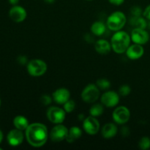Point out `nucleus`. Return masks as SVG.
Masks as SVG:
<instances>
[{
	"label": "nucleus",
	"mask_w": 150,
	"mask_h": 150,
	"mask_svg": "<svg viewBox=\"0 0 150 150\" xmlns=\"http://www.w3.org/2000/svg\"><path fill=\"white\" fill-rule=\"evenodd\" d=\"M49 136L48 128L42 123L35 122L29 124L25 130V138L33 147L39 148L44 146Z\"/></svg>",
	"instance_id": "nucleus-1"
},
{
	"label": "nucleus",
	"mask_w": 150,
	"mask_h": 150,
	"mask_svg": "<svg viewBox=\"0 0 150 150\" xmlns=\"http://www.w3.org/2000/svg\"><path fill=\"white\" fill-rule=\"evenodd\" d=\"M130 35L127 32L122 30L117 31L111 37V48L117 54H122L126 52L128 47L130 46Z\"/></svg>",
	"instance_id": "nucleus-2"
},
{
	"label": "nucleus",
	"mask_w": 150,
	"mask_h": 150,
	"mask_svg": "<svg viewBox=\"0 0 150 150\" xmlns=\"http://www.w3.org/2000/svg\"><path fill=\"white\" fill-rule=\"evenodd\" d=\"M127 23L125 14L121 11H116L108 16L106 20L107 28L113 32H117L122 29Z\"/></svg>",
	"instance_id": "nucleus-3"
},
{
	"label": "nucleus",
	"mask_w": 150,
	"mask_h": 150,
	"mask_svg": "<svg viewBox=\"0 0 150 150\" xmlns=\"http://www.w3.org/2000/svg\"><path fill=\"white\" fill-rule=\"evenodd\" d=\"M27 72L31 76L40 77L46 73L48 65L43 60L39 59H35L29 61L26 64Z\"/></svg>",
	"instance_id": "nucleus-4"
},
{
	"label": "nucleus",
	"mask_w": 150,
	"mask_h": 150,
	"mask_svg": "<svg viewBox=\"0 0 150 150\" xmlns=\"http://www.w3.org/2000/svg\"><path fill=\"white\" fill-rule=\"evenodd\" d=\"M81 96L86 103H94L99 99L100 89L95 83H89L83 89Z\"/></svg>",
	"instance_id": "nucleus-5"
},
{
	"label": "nucleus",
	"mask_w": 150,
	"mask_h": 150,
	"mask_svg": "<svg viewBox=\"0 0 150 150\" xmlns=\"http://www.w3.org/2000/svg\"><path fill=\"white\" fill-rule=\"evenodd\" d=\"M65 111L64 108L57 106H51L47 110L46 116L48 120L54 124H62L66 118Z\"/></svg>",
	"instance_id": "nucleus-6"
},
{
	"label": "nucleus",
	"mask_w": 150,
	"mask_h": 150,
	"mask_svg": "<svg viewBox=\"0 0 150 150\" xmlns=\"http://www.w3.org/2000/svg\"><path fill=\"white\" fill-rule=\"evenodd\" d=\"M112 118L114 122L118 125H125L130 120V111L126 106L117 107L113 111Z\"/></svg>",
	"instance_id": "nucleus-7"
},
{
	"label": "nucleus",
	"mask_w": 150,
	"mask_h": 150,
	"mask_svg": "<svg viewBox=\"0 0 150 150\" xmlns=\"http://www.w3.org/2000/svg\"><path fill=\"white\" fill-rule=\"evenodd\" d=\"M68 130L66 126L62 124H58L51 129L49 133V137L51 140L54 142H61L66 140Z\"/></svg>",
	"instance_id": "nucleus-8"
},
{
	"label": "nucleus",
	"mask_w": 150,
	"mask_h": 150,
	"mask_svg": "<svg viewBox=\"0 0 150 150\" xmlns=\"http://www.w3.org/2000/svg\"><path fill=\"white\" fill-rule=\"evenodd\" d=\"M83 128L87 134L94 136L99 132L100 125L97 117L89 116L86 117L83 121Z\"/></svg>",
	"instance_id": "nucleus-9"
},
{
	"label": "nucleus",
	"mask_w": 150,
	"mask_h": 150,
	"mask_svg": "<svg viewBox=\"0 0 150 150\" xmlns=\"http://www.w3.org/2000/svg\"><path fill=\"white\" fill-rule=\"evenodd\" d=\"M120 100V95L114 91H107L100 98V102L107 108H114L119 104Z\"/></svg>",
	"instance_id": "nucleus-10"
},
{
	"label": "nucleus",
	"mask_w": 150,
	"mask_h": 150,
	"mask_svg": "<svg viewBox=\"0 0 150 150\" xmlns=\"http://www.w3.org/2000/svg\"><path fill=\"white\" fill-rule=\"evenodd\" d=\"M131 41L134 43L144 45L147 43L149 40V34L148 33L146 29H140V28H133L130 35Z\"/></svg>",
	"instance_id": "nucleus-11"
},
{
	"label": "nucleus",
	"mask_w": 150,
	"mask_h": 150,
	"mask_svg": "<svg viewBox=\"0 0 150 150\" xmlns=\"http://www.w3.org/2000/svg\"><path fill=\"white\" fill-rule=\"evenodd\" d=\"M9 17L16 23H21L26 20L27 12L26 9L20 5H13L9 10Z\"/></svg>",
	"instance_id": "nucleus-12"
},
{
	"label": "nucleus",
	"mask_w": 150,
	"mask_h": 150,
	"mask_svg": "<svg viewBox=\"0 0 150 150\" xmlns=\"http://www.w3.org/2000/svg\"><path fill=\"white\" fill-rule=\"evenodd\" d=\"M24 139V134L22 130L18 129H13L7 135V142L10 146L16 147L23 143Z\"/></svg>",
	"instance_id": "nucleus-13"
},
{
	"label": "nucleus",
	"mask_w": 150,
	"mask_h": 150,
	"mask_svg": "<svg viewBox=\"0 0 150 150\" xmlns=\"http://www.w3.org/2000/svg\"><path fill=\"white\" fill-rule=\"evenodd\" d=\"M53 100L59 105H63L70 99V92L66 88H59L52 94Z\"/></svg>",
	"instance_id": "nucleus-14"
},
{
	"label": "nucleus",
	"mask_w": 150,
	"mask_h": 150,
	"mask_svg": "<svg viewBox=\"0 0 150 150\" xmlns=\"http://www.w3.org/2000/svg\"><path fill=\"white\" fill-rule=\"evenodd\" d=\"M127 58L131 60L139 59L143 57L144 54V48L143 45L140 44L133 43V45H130L128 48L125 52Z\"/></svg>",
	"instance_id": "nucleus-15"
},
{
	"label": "nucleus",
	"mask_w": 150,
	"mask_h": 150,
	"mask_svg": "<svg viewBox=\"0 0 150 150\" xmlns=\"http://www.w3.org/2000/svg\"><path fill=\"white\" fill-rule=\"evenodd\" d=\"M95 49L97 53L101 55H105L111 52V42L105 39H99L95 42Z\"/></svg>",
	"instance_id": "nucleus-16"
},
{
	"label": "nucleus",
	"mask_w": 150,
	"mask_h": 150,
	"mask_svg": "<svg viewBox=\"0 0 150 150\" xmlns=\"http://www.w3.org/2000/svg\"><path fill=\"white\" fill-rule=\"evenodd\" d=\"M118 132V128L114 123L109 122L104 125L101 129V135L105 139L114 138Z\"/></svg>",
	"instance_id": "nucleus-17"
},
{
	"label": "nucleus",
	"mask_w": 150,
	"mask_h": 150,
	"mask_svg": "<svg viewBox=\"0 0 150 150\" xmlns=\"http://www.w3.org/2000/svg\"><path fill=\"white\" fill-rule=\"evenodd\" d=\"M107 26L106 24L103 23V21H97L94 22L92 24L90 28L91 33L95 36H102L106 32Z\"/></svg>",
	"instance_id": "nucleus-18"
},
{
	"label": "nucleus",
	"mask_w": 150,
	"mask_h": 150,
	"mask_svg": "<svg viewBox=\"0 0 150 150\" xmlns=\"http://www.w3.org/2000/svg\"><path fill=\"white\" fill-rule=\"evenodd\" d=\"M82 136V130L77 126H73L68 130L66 141L68 143H73L76 142L79 139H80Z\"/></svg>",
	"instance_id": "nucleus-19"
},
{
	"label": "nucleus",
	"mask_w": 150,
	"mask_h": 150,
	"mask_svg": "<svg viewBox=\"0 0 150 150\" xmlns=\"http://www.w3.org/2000/svg\"><path fill=\"white\" fill-rule=\"evenodd\" d=\"M13 125H14L15 128L18 129L22 131H25L28 126L29 125V120L24 116L18 115L13 119Z\"/></svg>",
	"instance_id": "nucleus-20"
},
{
	"label": "nucleus",
	"mask_w": 150,
	"mask_h": 150,
	"mask_svg": "<svg viewBox=\"0 0 150 150\" xmlns=\"http://www.w3.org/2000/svg\"><path fill=\"white\" fill-rule=\"evenodd\" d=\"M130 23L134 28H140V29H146L147 27L148 22L144 17L142 16H132L130 19Z\"/></svg>",
	"instance_id": "nucleus-21"
},
{
	"label": "nucleus",
	"mask_w": 150,
	"mask_h": 150,
	"mask_svg": "<svg viewBox=\"0 0 150 150\" xmlns=\"http://www.w3.org/2000/svg\"><path fill=\"white\" fill-rule=\"evenodd\" d=\"M104 113V105L102 103H95L89 109V114L94 117H98Z\"/></svg>",
	"instance_id": "nucleus-22"
},
{
	"label": "nucleus",
	"mask_w": 150,
	"mask_h": 150,
	"mask_svg": "<svg viewBox=\"0 0 150 150\" xmlns=\"http://www.w3.org/2000/svg\"><path fill=\"white\" fill-rule=\"evenodd\" d=\"M95 84L100 90H107L111 87V82L106 79H100L96 81Z\"/></svg>",
	"instance_id": "nucleus-23"
},
{
	"label": "nucleus",
	"mask_w": 150,
	"mask_h": 150,
	"mask_svg": "<svg viewBox=\"0 0 150 150\" xmlns=\"http://www.w3.org/2000/svg\"><path fill=\"white\" fill-rule=\"evenodd\" d=\"M139 146L142 150H147L150 148V138L144 136L139 140Z\"/></svg>",
	"instance_id": "nucleus-24"
},
{
	"label": "nucleus",
	"mask_w": 150,
	"mask_h": 150,
	"mask_svg": "<svg viewBox=\"0 0 150 150\" xmlns=\"http://www.w3.org/2000/svg\"><path fill=\"white\" fill-rule=\"evenodd\" d=\"M76 108V102L73 100L70 99L65 103L63 104V108L66 113H71Z\"/></svg>",
	"instance_id": "nucleus-25"
},
{
	"label": "nucleus",
	"mask_w": 150,
	"mask_h": 150,
	"mask_svg": "<svg viewBox=\"0 0 150 150\" xmlns=\"http://www.w3.org/2000/svg\"><path fill=\"white\" fill-rule=\"evenodd\" d=\"M130 92H131V88L127 84L122 85L119 89V95L120 96L126 97L130 95Z\"/></svg>",
	"instance_id": "nucleus-26"
},
{
	"label": "nucleus",
	"mask_w": 150,
	"mask_h": 150,
	"mask_svg": "<svg viewBox=\"0 0 150 150\" xmlns=\"http://www.w3.org/2000/svg\"><path fill=\"white\" fill-rule=\"evenodd\" d=\"M130 14H131L132 16H135V17L142 16H143V10L139 6H133L130 9Z\"/></svg>",
	"instance_id": "nucleus-27"
},
{
	"label": "nucleus",
	"mask_w": 150,
	"mask_h": 150,
	"mask_svg": "<svg viewBox=\"0 0 150 150\" xmlns=\"http://www.w3.org/2000/svg\"><path fill=\"white\" fill-rule=\"evenodd\" d=\"M53 100V98L48 95H43L40 98V102L43 105H49Z\"/></svg>",
	"instance_id": "nucleus-28"
},
{
	"label": "nucleus",
	"mask_w": 150,
	"mask_h": 150,
	"mask_svg": "<svg viewBox=\"0 0 150 150\" xmlns=\"http://www.w3.org/2000/svg\"><path fill=\"white\" fill-rule=\"evenodd\" d=\"M17 62L21 65H25V64H27V63L29 62H28V58L25 55L18 56L17 57Z\"/></svg>",
	"instance_id": "nucleus-29"
},
{
	"label": "nucleus",
	"mask_w": 150,
	"mask_h": 150,
	"mask_svg": "<svg viewBox=\"0 0 150 150\" xmlns=\"http://www.w3.org/2000/svg\"><path fill=\"white\" fill-rule=\"evenodd\" d=\"M143 16L146 20L150 21V4L147 6L143 11Z\"/></svg>",
	"instance_id": "nucleus-30"
},
{
	"label": "nucleus",
	"mask_w": 150,
	"mask_h": 150,
	"mask_svg": "<svg viewBox=\"0 0 150 150\" xmlns=\"http://www.w3.org/2000/svg\"><path fill=\"white\" fill-rule=\"evenodd\" d=\"M108 2L115 6H120L125 2V0H108Z\"/></svg>",
	"instance_id": "nucleus-31"
},
{
	"label": "nucleus",
	"mask_w": 150,
	"mask_h": 150,
	"mask_svg": "<svg viewBox=\"0 0 150 150\" xmlns=\"http://www.w3.org/2000/svg\"><path fill=\"white\" fill-rule=\"evenodd\" d=\"M121 133L123 136H127L130 134V129H129L127 126H124V127L121 129Z\"/></svg>",
	"instance_id": "nucleus-32"
},
{
	"label": "nucleus",
	"mask_w": 150,
	"mask_h": 150,
	"mask_svg": "<svg viewBox=\"0 0 150 150\" xmlns=\"http://www.w3.org/2000/svg\"><path fill=\"white\" fill-rule=\"evenodd\" d=\"M9 3H10L11 5H16V4H18L19 3V1H20V0H8Z\"/></svg>",
	"instance_id": "nucleus-33"
},
{
	"label": "nucleus",
	"mask_w": 150,
	"mask_h": 150,
	"mask_svg": "<svg viewBox=\"0 0 150 150\" xmlns=\"http://www.w3.org/2000/svg\"><path fill=\"white\" fill-rule=\"evenodd\" d=\"M86 118V117H84V115H83V114H79V120H80V121H82L83 122V120H84V119Z\"/></svg>",
	"instance_id": "nucleus-34"
},
{
	"label": "nucleus",
	"mask_w": 150,
	"mask_h": 150,
	"mask_svg": "<svg viewBox=\"0 0 150 150\" xmlns=\"http://www.w3.org/2000/svg\"><path fill=\"white\" fill-rule=\"evenodd\" d=\"M3 139H4V134H3V132L1 131V130H0V144L2 142Z\"/></svg>",
	"instance_id": "nucleus-35"
},
{
	"label": "nucleus",
	"mask_w": 150,
	"mask_h": 150,
	"mask_svg": "<svg viewBox=\"0 0 150 150\" xmlns=\"http://www.w3.org/2000/svg\"><path fill=\"white\" fill-rule=\"evenodd\" d=\"M44 2L47 3V4H53V3L55 2L56 0H43Z\"/></svg>",
	"instance_id": "nucleus-36"
},
{
	"label": "nucleus",
	"mask_w": 150,
	"mask_h": 150,
	"mask_svg": "<svg viewBox=\"0 0 150 150\" xmlns=\"http://www.w3.org/2000/svg\"><path fill=\"white\" fill-rule=\"evenodd\" d=\"M147 28L150 30V21H149V22H148V24H147Z\"/></svg>",
	"instance_id": "nucleus-37"
},
{
	"label": "nucleus",
	"mask_w": 150,
	"mask_h": 150,
	"mask_svg": "<svg viewBox=\"0 0 150 150\" xmlns=\"http://www.w3.org/2000/svg\"><path fill=\"white\" fill-rule=\"evenodd\" d=\"M1 98H0V106H1Z\"/></svg>",
	"instance_id": "nucleus-38"
},
{
	"label": "nucleus",
	"mask_w": 150,
	"mask_h": 150,
	"mask_svg": "<svg viewBox=\"0 0 150 150\" xmlns=\"http://www.w3.org/2000/svg\"><path fill=\"white\" fill-rule=\"evenodd\" d=\"M86 1H92V0H86Z\"/></svg>",
	"instance_id": "nucleus-39"
},
{
	"label": "nucleus",
	"mask_w": 150,
	"mask_h": 150,
	"mask_svg": "<svg viewBox=\"0 0 150 150\" xmlns=\"http://www.w3.org/2000/svg\"><path fill=\"white\" fill-rule=\"evenodd\" d=\"M1 149H2V148H1V147H0V150H1Z\"/></svg>",
	"instance_id": "nucleus-40"
}]
</instances>
